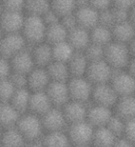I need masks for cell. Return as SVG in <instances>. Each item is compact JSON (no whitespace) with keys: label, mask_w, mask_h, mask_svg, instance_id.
Here are the masks:
<instances>
[{"label":"cell","mask_w":135,"mask_h":147,"mask_svg":"<svg viewBox=\"0 0 135 147\" xmlns=\"http://www.w3.org/2000/svg\"><path fill=\"white\" fill-rule=\"evenodd\" d=\"M10 63L13 72L22 73L25 75H29L31 71L33 70L35 65L32 52L28 51L27 49L20 52L10 58Z\"/></svg>","instance_id":"15"},{"label":"cell","mask_w":135,"mask_h":147,"mask_svg":"<svg viewBox=\"0 0 135 147\" xmlns=\"http://www.w3.org/2000/svg\"><path fill=\"white\" fill-rule=\"evenodd\" d=\"M115 108L116 114L126 121L135 119V94L119 97Z\"/></svg>","instance_id":"24"},{"label":"cell","mask_w":135,"mask_h":147,"mask_svg":"<svg viewBox=\"0 0 135 147\" xmlns=\"http://www.w3.org/2000/svg\"><path fill=\"white\" fill-rule=\"evenodd\" d=\"M61 23L69 32L72 30V29L76 28L78 26V22H77V20H76L75 13L61 18Z\"/></svg>","instance_id":"43"},{"label":"cell","mask_w":135,"mask_h":147,"mask_svg":"<svg viewBox=\"0 0 135 147\" xmlns=\"http://www.w3.org/2000/svg\"><path fill=\"white\" fill-rule=\"evenodd\" d=\"M62 108L69 125L87 120L88 108L85 103L70 100Z\"/></svg>","instance_id":"12"},{"label":"cell","mask_w":135,"mask_h":147,"mask_svg":"<svg viewBox=\"0 0 135 147\" xmlns=\"http://www.w3.org/2000/svg\"><path fill=\"white\" fill-rule=\"evenodd\" d=\"M29 88L32 92H42L46 89L52 82L46 68H35L28 75Z\"/></svg>","instance_id":"16"},{"label":"cell","mask_w":135,"mask_h":147,"mask_svg":"<svg viewBox=\"0 0 135 147\" xmlns=\"http://www.w3.org/2000/svg\"><path fill=\"white\" fill-rule=\"evenodd\" d=\"M99 24L105 27L112 28L115 25V20H114L112 9H105L99 11Z\"/></svg>","instance_id":"38"},{"label":"cell","mask_w":135,"mask_h":147,"mask_svg":"<svg viewBox=\"0 0 135 147\" xmlns=\"http://www.w3.org/2000/svg\"><path fill=\"white\" fill-rule=\"evenodd\" d=\"M31 95L32 93L28 90V88L17 89L15 94L9 103L22 114H25L27 111H29V108H30Z\"/></svg>","instance_id":"31"},{"label":"cell","mask_w":135,"mask_h":147,"mask_svg":"<svg viewBox=\"0 0 135 147\" xmlns=\"http://www.w3.org/2000/svg\"><path fill=\"white\" fill-rule=\"evenodd\" d=\"M71 147H90L89 145H79V144H72Z\"/></svg>","instance_id":"52"},{"label":"cell","mask_w":135,"mask_h":147,"mask_svg":"<svg viewBox=\"0 0 135 147\" xmlns=\"http://www.w3.org/2000/svg\"><path fill=\"white\" fill-rule=\"evenodd\" d=\"M78 26L91 31L99 24V11L92 6L79 7L75 11Z\"/></svg>","instance_id":"13"},{"label":"cell","mask_w":135,"mask_h":147,"mask_svg":"<svg viewBox=\"0 0 135 147\" xmlns=\"http://www.w3.org/2000/svg\"><path fill=\"white\" fill-rule=\"evenodd\" d=\"M123 136L135 144V119L126 121V128Z\"/></svg>","instance_id":"42"},{"label":"cell","mask_w":135,"mask_h":147,"mask_svg":"<svg viewBox=\"0 0 135 147\" xmlns=\"http://www.w3.org/2000/svg\"><path fill=\"white\" fill-rule=\"evenodd\" d=\"M25 147H45L44 142L41 141H37V142H28Z\"/></svg>","instance_id":"49"},{"label":"cell","mask_w":135,"mask_h":147,"mask_svg":"<svg viewBox=\"0 0 135 147\" xmlns=\"http://www.w3.org/2000/svg\"><path fill=\"white\" fill-rule=\"evenodd\" d=\"M27 41L20 33H7L1 42L2 57L10 59L17 54L26 49Z\"/></svg>","instance_id":"9"},{"label":"cell","mask_w":135,"mask_h":147,"mask_svg":"<svg viewBox=\"0 0 135 147\" xmlns=\"http://www.w3.org/2000/svg\"><path fill=\"white\" fill-rule=\"evenodd\" d=\"M46 28L47 25L42 17L29 15L27 18H25L22 35L26 39L27 43L34 45H39L45 39Z\"/></svg>","instance_id":"3"},{"label":"cell","mask_w":135,"mask_h":147,"mask_svg":"<svg viewBox=\"0 0 135 147\" xmlns=\"http://www.w3.org/2000/svg\"><path fill=\"white\" fill-rule=\"evenodd\" d=\"M110 83L119 97L135 94V79L129 72L114 69Z\"/></svg>","instance_id":"7"},{"label":"cell","mask_w":135,"mask_h":147,"mask_svg":"<svg viewBox=\"0 0 135 147\" xmlns=\"http://www.w3.org/2000/svg\"><path fill=\"white\" fill-rule=\"evenodd\" d=\"M114 113L112 112L111 108L94 104V106H92L88 109L87 120L95 129L105 127L108 124L109 120L111 119Z\"/></svg>","instance_id":"14"},{"label":"cell","mask_w":135,"mask_h":147,"mask_svg":"<svg viewBox=\"0 0 135 147\" xmlns=\"http://www.w3.org/2000/svg\"><path fill=\"white\" fill-rule=\"evenodd\" d=\"M111 30L113 39L121 44H130L135 37V28L130 20L120 23H116L111 28Z\"/></svg>","instance_id":"21"},{"label":"cell","mask_w":135,"mask_h":147,"mask_svg":"<svg viewBox=\"0 0 135 147\" xmlns=\"http://www.w3.org/2000/svg\"><path fill=\"white\" fill-rule=\"evenodd\" d=\"M67 41L71 45L76 52H82V50L85 51L86 48L90 45L91 35L88 30L77 26L69 32Z\"/></svg>","instance_id":"19"},{"label":"cell","mask_w":135,"mask_h":147,"mask_svg":"<svg viewBox=\"0 0 135 147\" xmlns=\"http://www.w3.org/2000/svg\"><path fill=\"white\" fill-rule=\"evenodd\" d=\"M42 142L45 147H71L72 145L68 132L65 131L46 132Z\"/></svg>","instance_id":"26"},{"label":"cell","mask_w":135,"mask_h":147,"mask_svg":"<svg viewBox=\"0 0 135 147\" xmlns=\"http://www.w3.org/2000/svg\"><path fill=\"white\" fill-rule=\"evenodd\" d=\"M17 88L12 83L9 79L1 80V86H0V95H1L2 103H9L13 95L15 94Z\"/></svg>","instance_id":"35"},{"label":"cell","mask_w":135,"mask_h":147,"mask_svg":"<svg viewBox=\"0 0 135 147\" xmlns=\"http://www.w3.org/2000/svg\"><path fill=\"white\" fill-rule=\"evenodd\" d=\"M92 99L96 105L112 108L113 107H116L119 96L111 85V83L108 82L95 85Z\"/></svg>","instance_id":"8"},{"label":"cell","mask_w":135,"mask_h":147,"mask_svg":"<svg viewBox=\"0 0 135 147\" xmlns=\"http://www.w3.org/2000/svg\"><path fill=\"white\" fill-rule=\"evenodd\" d=\"M17 128L22 132L28 142H37L43 139L45 131L42 117L32 113H25L22 116Z\"/></svg>","instance_id":"1"},{"label":"cell","mask_w":135,"mask_h":147,"mask_svg":"<svg viewBox=\"0 0 135 147\" xmlns=\"http://www.w3.org/2000/svg\"><path fill=\"white\" fill-rule=\"evenodd\" d=\"M130 53V49L125 44L115 41L105 47V60L113 69H122L129 66Z\"/></svg>","instance_id":"2"},{"label":"cell","mask_w":135,"mask_h":147,"mask_svg":"<svg viewBox=\"0 0 135 147\" xmlns=\"http://www.w3.org/2000/svg\"><path fill=\"white\" fill-rule=\"evenodd\" d=\"M91 35V43L101 45L105 47L110 43H112L113 34L111 28L105 27L103 25L98 24L90 32Z\"/></svg>","instance_id":"29"},{"label":"cell","mask_w":135,"mask_h":147,"mask_svg":"<svg viewBox=\"0 0 135 147\" xmlns=\"http://www.w3.org/2000/svg\"><path fill=\"white\" fill-rule=\"evenodd\" d=\"M95 128L88 120L70 124L68 127V135L72 144L89 145L92 144Z\"/></svg>","instance_id":"4"},{"label":"cell","mask_w":135,"mask_h":147,"mask_svg":"<svg viewBox=\"0 0 135 147\" xmlns=\"http://www.w3.org/2000/svg\"><path fill=\"white\" fill-rule=\"evenodd\" d=\"M112 13H113L114 20H115V24L130 20V10L114 7L112 8Z\"/></svg>","instance_id":"40"},{"label":"cell","mask_w":135,"mask_h":147,"mask_svg":"<svg viewBox=\"0 0 135 147\" xmlns=\"http://www.w3.org/2000/svg\"><path fill=\"white\" fill-rule=\"evenodd\" d=\"M84 54L90 62L103 60L105 59V47L91 43L89 47L84 51Z\"/></svg>","instance_id":"37"},{"label":"cell","mask_w":135,"mask_h":147,"mask_svg":"<svg viewBox=\"0 0 135 147\" xmlns=\"http://www.w3.org/2000/svg\"><path fill=\"white\" fill-rule=\"evenodd\" d=\"M90 6L95 7L98 11H102L108 9L111 4H113V0H89Z\"/></svg>","instance_id":"44"},{"label":"cell","mask_w":135,"mask_h":147,"mask_svg":"<svg viewBox=\"0 0 135 147\" xmlns=\"http://www.w3.org/2000/svg\"><path fill=\"white\" fill-rule=\"evenodd\" d=\"M44 19L45 24L49 26V25H53V24H56L59 22V20L61 19L59 16H58L56 12H55L52 8L50 10H48L46 13L42 17Z\"/></svg>","instance_id":"45"},{"label":"cell","mask_w":135,"mask_h":147,"mask_svg":"<svg viewBox=\"0 0 135 147\" xmlns=\"http://www.w3.org/2000/svg\"><path fill=\"white\" fill-rule=\"evenodd\" d=\"M45 92L47 93L53 106L56 107H63L70 101L68 82H52Z\"/></svg>","instance_id":"11"},{"label":"cell","mask_w":135,"mask_h":147,"mask_svg":"<svg viewBox=\"0 0 135 147\" xmlns=\"http://www.w3.org/2000/svg\"><path fill=\"white\" fill-rule=\"evenodd\" d=\"M53 47V57L55 61H59L64 63H69L70 60L75 55V49L68 41L52 45Z\"/></svg>","instance_id":"32"},{"label":"cell","mask_w":135,"mask_h":147,"mask_svg":"<svg viewBox=\"0 0 135 147\" xmlns=\"http://www.w3.org/2000/svg\"><path fill=\"white\" fill-rule=\"evenodd\" d=\"M117 138L107 126L96 128L92 144L94 147H114Z\"/></svg>","instance_id":"25"},{"label":"cell","mask_w":135,"mask_h":147,"mask_svg":"<svg viewBox=\"0 0 135 147\" xmlns=\"http://www.w3.org/2000/svg\"><path fill=\"white\" fill-rule=\"evenodd\" d=\"M46 69L48 71V74L50 78H51L52 82H67L70 76H71L68 63L54 60L46 68Z\"/></svg>","instance_id":"30"},{"label":"cell","mask_w":135,"mask_h":147,"mask_svg":"<svg viewBox=\"0 0 135 147\" xmlns=\"http://www.w3.org/2000/svg\"><path fill=\"white\" fill-rule=\"evenodd\" d=\"M53 104L45 91L32 92L29 111L37 116H44L53 107Z\"/></svg>","instance_id":"17"},{"label":"cell","mask_w":135,"mask_h":147,"mask_svg":"<svg viewBox=\"0 0 135 147\" xmlns=\"http://www.w3.org/2000/svg\"><path fill=\"white\" fill-rule=\"evenodd\" d=\"M23 114L12 106L10 103H2L0 109V119L4 129L17 127Z\"/></svg>","instance_id":"22"},{"label":"cell","mask_w":135,"mask_h":147,"mask_svg":"<svg viewBox=\"0 0 135 147\" xmlns=\"http://www.w3.org/2000/svg\"><path fill=\"white\" fill-rule=\"evenodd\" d=\"M130 52H132V54H133L134 57H135V37L133 38V40L132 41V43H130Z\"/></svg>","instance_id":"51"},{"label":"cell","mask_w":135,"mask_h":147,"mask_svg":"<svg viewBox=\"0 0 135 147\" xmlns=\"http://www.w3.org/2000/svg\"><path fill=\"white\" fill-rule=\"evenodd\" d=\"M25 9L29 15L43 17L51 9V3L49 0H26Z\"/></svg>","instance_id":"33"},{"label":"cell","mask_w":135,"mask_h":147,"mask_svg":"<svg viewBox=\"0 0 135 147\" xmlns=\"http://www.w3.org/2000/svg\"><path fill=\"white\" fill-rule=\"evenodd\" d=\"M28 142L17 127L6 129L2 136L3 147H25Z\"/></svg>","instance_id":"27"},{"label":"cell","mask_w":135,"mask_h":147,"mask_svg":"<svg viewBox=\"0 0 135 147\" xmlns=\"http://www.w3.org/2000/svg\"><path fill=\"white\" fill-rule=\"evenodd\" d=\"M25 18L20 11L5 10L2 15V28L7 33H18L22 30Z\"/></svg>","instance_id":"18"},{"label":"cell","mask_w":135,"mask_h":147,"mask_svg":"<svg viewBox=\"0 0 135 147\" xmlns=\"http://www.w3.org/2000/svg\"><path fill=\"white\" fill-rule=\"evenodd\" d=\"M107 127L110 131L117 135V137H121L124 135L125 128H126V120L123 119L119 116H117L116 113L112 116L111 119L109 120Z\"/></svg>","instance_id":"36"},{"label":"cell","mask_w":135,"mask_h":147,"mask_svg":"<svg viewBox=\"0 0 135 147\" xmlns=\"http://www.w3.org/2000/svg\"><path fill=\"white\" fill-rule=\"evenodd\" d=\"M128 68H129V71H128V72L135 79V57H134L133 59L130 60V64L128 66Z\"/></svg>","instance_id":"48"},{"label":"cell","mask_w":135,"mask_h":147,"mask_svg":"<svg viewBox=\"0 0 135 147\" xmlns=\"http://www.w3.org/2000/svg\"><path fill=\"white\" fill-rule=\"evenodd\" d=\"M13 72L11 67L10 60L7 58L2 57L1 59V67H0V75H1V80L8 79L10 75Z\"/></svg>","instance_id":"41"},{"label":"cell","mask_w":135,"mask_h":147,"mask_svg":"<svg viewBox=\"0 0 135 147\" xmlns=\"http://www.w3.org/2000/svg\"><path fill=\"white\" fill-rule=\"evenodd\" d=\"M35 65L40 68H47L54 61L53 57V47L50 44L36 45L32 51Z\"/></svg>","instance_id":"20"},{"label":"cell","mask_w":135,"mask_h":147,"mask_svg":"<svg viewBox=\"0 0 135 147\" xmlns=\"http://www.w3.org/2000/svg\"><path fill=\"white\" fill-rule=\"evenodd\" d=\"M90 61L88 60L85 54L76 52L72 58L68 63L71 77H85Z\"/></svg>","instance_id":"23"},{"label":"cell","mask_w":135,"mask_h":147,"mask_svg":"<svg viewBox=\"0 0 135 147\" xmlns=\"http://www.w3.org/2000/svg\"><path fill=\"white\" fill-rule=\"evenodd\" d=\"M113 71L114 69L105 59L90 62L85 77L94 85L103 84L111 82Z\"/></svg>","instance_id":"6"},{"label":"cell","mask_w":135,"mask_h":147,"mask_svg":"<svg viewBox=\"0 0 135 147\" xmlns=\"http://www.w3.org/2000/svg\"><path fill=\"white\" fill-rule=\"evenodd\" d=\"M41 117L46 132L65 131L67 126H69L61 107H53Z\"/></svg>","instance_id":"10"},{"label":"cell","mask_w":135,"mask_h":147,"mask_svg":"<svg viewBox=\"0 0 135 147\" xmlns=\"http://www.w3.org/2000/svg\"><path fill=\"white\" fill-rule=\"evenodd\" d=\"M69 31L63 26L61 22H58L53 25H49L46 28L45 40L51 45H57L68 40Z\"/></svg>","instance_id":"28"},{"label":"cell","mask_w":135,"mask_h":147,"mask_svg":"<svg viewBox=\"0 0 135 147\" xmlns=\"http://www.w3.org/2000/svg\"><path fill=\"white\" fill-rule=\"evenodd\" d=\"M114 147H135V144H133L132 141H130L125 136H121L117 138Z\"/></svg>","instance_id":"47"},{"label":"cell","mask_w":135,"mask_h":147,"mask_svg":"<svg viewBox=\"0 0 135 147\" xmlns=\"http://www.w3.org/2000/svg\"><path fill=\"white\" fill-rule=\"evenodd\" d=\"M5 10L8 11H22L25 8L26 0H2Z\"/></svg>","instance_id":"39"},{"label":"cell","mask_w":135,"mask_h":147,"mask_svg":"<svg viewBox=\"0 0 135 147\" xmlns=\"http://www.w3.org/2000/svg\"><path fill=\"white\" fill-rule=\"evenodd\" d=\"M94 84L86 77H74L68 82L70 100L85 103L92 96Z\"/></svg>","instance_id":"5"},{"label":"cell","mask_w":135,"mask_h":147,"mask_svg":"<svg viewBox=\"0 0 135 147\" xmlns=\"http://www.w3.org/2000/svg\"><path fill=\"white\" fill-rule=\"evenodd\" d=\"M130 22H132L133 25V27L135 28V7L130 10Z\"/></svg>","instance_id":"50"},{"label":"cell","mask_w":135,"mask_h":147,"mask_svg":"<svg viewBox=\"0 0 135 147\" xmlns=\"http://www.w3.org/2000/svg\"><path fill=\"white\" fill-rule=\"evenodd\" d=\"M113 5L115 7L132 10L135 7V0H113Z\"/></svg>","instance_id":"46"},{"label":"cell","mask_w":135,"mask_h":147,"mask_svg":"<svg viewBox=\"0 0 135 147\" xmlns=\"http://www.w3.org/2000/svg\"><path fill=\"white\" fill-rule=\"evenodd\" d=\"M51 8L60 17L74 14L73 12L77 9L76 0H52Z\"/></svg>","instance_id":"34"}]
</instances>
